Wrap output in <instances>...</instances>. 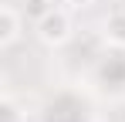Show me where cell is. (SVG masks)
<instances>
[{"label":"cell","mask_w":125,"mask_h":122,"mask_svg":"<svg viewBox=\"0 0 125 122\" xmlns=\"http://www.w3.org/2000/svg\"><path fill=\"white\" fill-rule=\"evenodd\" d=\"M34 34L44 48H64L71 34H74V24H71V14L64 7H51L41 20H34Z\"/></svg>","instance_id":"obj_1"},{"label":"cell","mask_w":125,"mask_h":122,"mask_svg":"<svg viewBox=\"0 0 125 122\" xmlns=\"http://www.w3.org/2000/svg\"><path fill=\"white\" fill-rule=\"evenodd\" d=\"M84 102L78 95H71V92H61V95H54V98L47 102V109H44V122H84Z\"/></svg>","instance_id":"obj_2"},{"label":"cell","mask_w":125,"mask_h":122,"mask_svg":"<svg viewBox=\"0 0 125 122\" xmlns=\"http://www.w3.org/2000/svg\"><path fill=\"white\" fill-rule=\"evenodd\" d=\"M24 37V10L3 3L0 7V51H10Z\"/></svg>","instance_id":"obj_3"},{"label":"cell","mask_w":125,"mask_h":122,"mask_svg":"<svg viewBox=\"0 0 125 122\" xmlns=\"http://www.w3.org/2000/svg\"><path fill=\"white\" fill-rule=\"evenodd\" d=\"M98 85L112 88V92H122L125 88V58L122 54H108V58L98 64Z\"/></svg>","instance_id":"obj_4"},{"label":"cell","mask_w":125,"mask_h":122,"mask_svg":"<svg viewBox=\"0 0 125 122\" xmlns=\"http://www.w3.org/2000/svg\"><path fill=\"white\" fill-rule=\"evenodd\" d=\"M102 41L112 51H125V10H112L102 20Z\"/></svg>","instance_id":"obj_5"},{"label":"cell","mask_w":125,"mask_h":122,"mask_svg":"<svg viewBox=\"0 0 125 122\" xmlns=\"http://www.w3.org/2000/svg\"><path fill=\"white\" fill-rule=\"evenodd\" d=\"M0 122H24V112H21V105L14 102V95L0 98Z\"/></svg>","instance_id":"obj_6"},{"label":"cell","mask_w":125,"mask_h":122,"mask_svg":"<svg viewBox=\"0 0 125 122\" xmlns=\"http://www.w3.org/2000/svg\"><path fill=\"white\" fill-rule=\"evenodd\" d=\"M51 7H58L54 0H24V17H31V20H41Z\"/></svg>","instance_id":"obj_7"},{"label":"cell","mask_w":125,"mask_h":122,"mask_svg":"<svg viewBox=\"0 0 125 122\" xmlns=\"http://www.w3.org/2000/svg\"><path fill=\"white\" fill-rule=\"evenodd\" d=\"M71 7H88V3H95V0H68Z\"/></svg>","instance_id":"obj_8"}]
</instances>
